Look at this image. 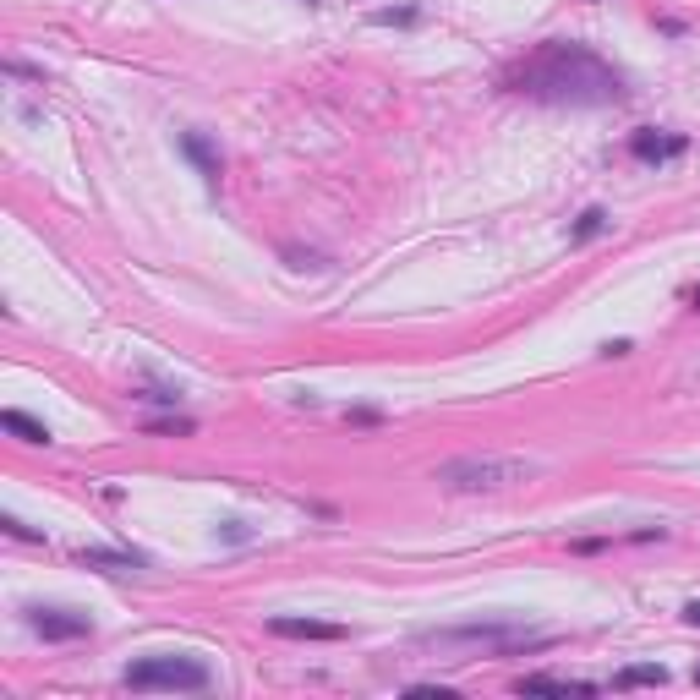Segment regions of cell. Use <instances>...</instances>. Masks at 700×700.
I'll return each mask as SVG.
<instances>
[{"label": "cell", "instance_id": "obj_11", "mask_svg": "<svg viewBox=\"0 0 700 700\" xmlns=\"http://www.w3.org/2000/svg\"><path fill=\"white\" fill-rule=\"evenodd\" d=\"M602 230H608V208H586V214L575 219V230H569V241L580 247V241H597Z\"/></svg>", "mask_w": 700, "mask_h": 700}, {"label": "cell", "instance_id": "obj_6", "mask_svg": "<svg viewBox=\"0 0 700 700\" xmlns=\"http://www.w3.org/2000/svg\"><path fill=\"white\" fill-rule=\"evenodd\" d=\"M684 148H690V143H684L679 132H668V137H662V132H635V137H629V154H635L640 165H662V159H679Z\"/></svg>", "mask_w": 700, "mask_h": 700}, {"label": "cell", "instance_id": "obj_21", "mask_svg": "<svg viewBox=\"0 0 700 700\" xmlns=\"http://www.w3.org/2000/svg\"><path fill=\"white\" fill-rule=\"evenodd\" d=\"M695 679H700V673H695Z\"/></svg>", "mask_w": 700, "mask_h": 700}, {"label": "cell", "instance_id": "obj_1", "mask_svg": "<svg viewBox=\"0 0 700 700\" xmlns=\"http://www.w3.org/2000/svg\"><path fill=\"white\" fill-rule=\"evenodd\" d=\"M504 88L542 104H624L629 99L624 77L591 44H575V39H547L542 50H531L504 77Z\"/></svg>", "mask_w": 700, "mask_h": 700}, {"label": "cell", "instance_id": "obj_7", "mask_svg": "<svg viewBox=\"0 0 700 700\" xmlns=\"http://www.w3.org/2000/svg\"><path fill=\"white\" fill-rule=\"evenodd\" d=\"M181 154L192 159V165H197V175H203L208 186H219V148L208 143L203 132H181Z\"/></svg>", "mask_w": 700, "mask_h": 700}, {"label": "cell", "instance_id": "obj_10", "mask_svg": "<svg viewBox=\"0 0 700 700\" xmlns=\"http://www.w3.org/2000/svg\"><path fill=\"white\" fill-rule=\"evenodd\" d=\"M0 427L17 433L22 443H50V427H44L39 416H28V411H0Z\"/></svg>", "mask_w": 700, "mask_h": 700}, {"label": "cell", "instance_id": "obj_13", "mask_svg": "<svg viewBox=\"0 0 700 700\" xmlns=\"http://www.w3.org/2000/svg\"><path fill=\"white\" fill-rule=\"evenodd\" d=\"M148 433H159V438H186L192 433V416H159V422H143Z\"/></svg>", "mask_w": 700, "mask_h": 700}, {"label": "cell", "instance_id": "obj_3", "mask_svg": "<svg viewBox=\"0 0 700 700\" xmlns=\"http://www.w3.org/2000/svg\"><path fill=\"white\" fill-rule=\"evenodd\" d=\"M121 684L126 690H170V695H181V690H208L214 684V673H208V662H197V657H143V662H132V668L121 673Z\"/></svg>", "mask_w": 700, "mask_h": 700}, {"label": "cell", "instance_id": "obj_8", "mask_svg": "<svg viewBox=\"0 0 700 700\" xmlns=\"http://www.w3.org/2000/svg\"><path fill=\"white\" fill-rule=\"evenodd\" d=\"M77 564L88 569H110V575H126V569H143V553H115V547H77Z\"/></svg>", "mask_w": 700, "mask_h": 700}, {"label": "cell", "instance_id": "obj_4", "mask_svg": "<svg viewBox=\"0 0 700 700\" xmlns=\"http://www.w3.org/2000/svg\"><path fill=\"white\" fill-rule=\"evenodd\" d=\"M28 624L39 629L44 640H83V635H93L88 613H72V608H28Z\"/></svg>", "mask_w": 700, "mask_h": 700}, {"label": "cell", "instance_id": "obj_9", "mask_svg": "<svg viewBox=\"0 0 700 700\" xmlns=\"http://www.w3.org/2000/svg\"><path fill=\"white\" fill-rule=\"evenodd\" d=\"M525 695H597V684H580V679H553V673H525L520 679Z\"/></svg>", "mask_w": 700, "mask_h": 700}, {"label": "cell", "instance_id": "obj_5", "mask_svg": "<svg viewBox=\"0 0 700 700\" xmlns=\"http://www.w3.org/2000/svg\"><path fill=\"white\" fill-rule=\"evenodd\" d=\"M268 635L279 640H345V624H323V618H268Z\"/></svg>", "mask_w": 700, "mask_h": 700}, {"label": "cell", "instance_id": "obj_2", "mask_svg": "<svg viewBox=\"0 0 700 700\" xmlns=\"http://www.w3.org/2000/svg\"><path fill=\"white\" fill-rule=\"evenodd\" d=\"M536 465L525 454H460L443 460L433 471V482H443L449 493H509V487L531 482Z\"/></svg>", "mask_w": 700, "mask_h": 700}, {"label": "cell", "instance_id": "obj_20", "mask_svg": "<svg viewBox=\"0 0 700 700\" xmlns=\"http://www.w3.org/2000/svg\"><path fill=\"white\" fill-rule=\"evenodd\" d=\"M312 6H318V0H312Z\"/></svg>", "mask_w": 700, "mask_h": 700}, {"label": "cell", "instance_id": "obj_15", "mask_svg": "<svg viewBox=\"0 0 700 700\" xmlns=\"http://www.w3.org/2000/svg\"><path fill=\"white\" fill-rule=\"evenodd\" d=\"M6 77H22V83H44L39 66H22V61H6Z\"/></svg>", "mask_w": 700, "mask_h": 700}, {"label": "cell", "instance_id": "obj_14", "mask_svg": "<svg viewBox=\"0 0 700 700\" xmlns=\"http://www.w3.org/2000/svg\"><path fill=\"white\" fill-rule=\"evenodd\" d=\"M416 17H422V11H411V6H400V11H372V22H383V28H394V22H400V28H411Z\"/></svg>", "mask_w": 700, "mask_h": 700}, {"label": "cell", "instance_id": "obj_16", "mask_svg": "<svg viewBox=\"0 0 700 700\" xmlns=\"http://www.w3.org/2000/svg\"><path fill=\"white\" fill-rule=\"evenodd\" d=\"M0 525H6L11 536H22V542H39V531H28V525H22L17 515H6V520H0Z\"/></svg>", "mask_w": 700, "mask_h": 700}, {"label": "cell", "instance_id": "obj_17", "mask_svg": "<svg viewBox=\"0 0 700 700\" xmlns=\"http://www.w3.org/2000/svg\"><path fill=\"white\" fill-rule=\"evenodd\" d=\"M345 422H356V427H372V422H378V411H367V405H356V411H345Z\"/></svg>", "mask_w": 700, "mask_h": 700}, {"label": "cell", "instance_id": "obj_12", "mask_svg": "<svg viewBox=\"0 0 700 700\" xmlns=\"http://www.w3.org/2000/svg\"><path fill=\"white\" fill-rule=\"evenodd\" d=\"M613 684H618V690H640V684H668V673H662V668H624Z\"/></svg>", "mask_w": 700, "mask_h": 700}, {"label": "cell", "instance_id": "obj_18", "mask_svg": "<svg viewBox=\"0 0 700 700\" xmlns=\"http://www.w3.org/2000/svg\"><path fill=\"white\" fill-rule=\"evenodd\" d=\"M684 618H690V624H700V602H690V608H684Z\"/></svg>", "mask_w": 700, "mask_h": 700}, {"label": "cell", "instance_id": "obj_19", "mask_svg": "<svg viewBox=\"0 0 700 700\" xmlns=\"http://www.w3.org/2000/svg\"><path fill=\"white\" fill-rule=\"evenodd\" d=\"M690 301H695V307H700V285H695V290H690Z\"/></svg>", "mask_w": 700, "mask_h": 700}]
</instances>
